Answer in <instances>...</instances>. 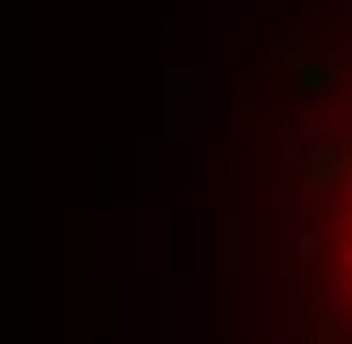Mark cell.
<instances>
[{"label": "cell", "mask_w": 352, "mask_h": 344, "mask_svg": "<svg viewBox=\"0 0 352 344\" xmlns=\"http://www.w3.org/2000/svg\"><path fill=\"white\" fill-rule=\"evenodd\" d=\"M336 61L301 78V112H309V147L292 189L309 198V258H318V301L336 319V336L352 344V0H336L327 17Z\"/></svg>", "instance_id": "1"}]
</instances>
